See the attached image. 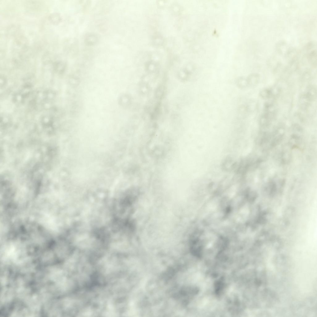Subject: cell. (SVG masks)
I'll return each instance as SVG.
<instances>
[{
	"instance_id": "6da1fadb",
	"label": "cell",
	"mask_w": 317,
	"mask_h": 317,
	"mask_svg": "<svg viewBox=\"0 0 317 317\" xmlns=\"http://www.w3.org/2000/svg\"><path fill=\"white\" fill-rule=\"evenodd\" d=\"M98 37L95 34L90 33L85 36V41L86 43L88 45H93L95 44L98 40Z\"/></svg>"
},
{
	"instance_id": "7a4b0ae2",
	"label": "cell",
	"mask_w": 317,
	"mask_h": 317,
	"mask_svg": "<svg viewBox=\"0 0 317 317\" xmlns=\"http://www.w3.org/2000/svg\"><path fill=\"white\" fill-rule=\"evenodd\" d=\"M236 84L239 88H244L246 85V79L244 77H239L236 81Z\"/></svg>"
}]
</instances>
